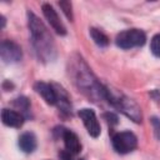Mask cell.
Here are the masks:
<instances>
[{
    "label": "cell",
    "mask_w": 160,
    "mask_h": 160,
    "mask_svg": "<svg viewBox=\"0 0 160 160\" xmlns=\"http://www.w3.org/2000/svg\"><path fill=\"white\" fill-rule=\"evenodd\" d=\"M61 138L64 140V144H65V148H66V151L71 155L74 154H78L80 152L81 150V144H80V140L78 138V135L68 129H61Z\"/></svg>",
    "instance_id": "obj_10"
},
{
    "label": "cell",
    "mask_w": 160,
    "mask_h": 160,
    "mask_svg": "<svg viewBox=\"0 0 160 160\" xmlns=\"http://www.w3.org/2000/svg\"><path fill=\"white\" fill-rule=\"evenodd\" d=\"M105 118L108 119V121H109V122H112V124H116V122H118V118H116L114 114H111V112L105 114Z\"/></svg>",
    "instance_id": "obj_18"
},
{
    "label": "cell",
    "mask_w": 160,
    "mask_h": 160,
    "mask_svg": "<svg viewBox=\"0 0 160 160\" xmlns=\"http://www.w3.org/2000/svg\"><path fill=\"white\" fill-rule=\"evenodd\" d=\"M14 105L19 109V110H21V112L22 114H26V112H29V109H30V104H29V100L25 98V96H20V98H18V99H15V101H14Z\"/></svg>",
    "instance_id": "obj_14"
},
{
    "label": "cell",
    "mask_w": 160,
    "mask_h": 160,
    "mask_svg": "<svg viewBox=\"0 0 160 160\" xmlns=\"http://www.w3.org/2000/svg\"><path fill=\"white\" fill-rule=\"evenodd\" d=\"M0 56L4 62H16L21 59L22 52L20 46L11 40H2L0 44Z\"/></svg>",
    "instance_id": "obj_6"
},
{
    "label": "cell",
    "mask_w": 160,
    "mask_h": 160,
    "mask_svg": "<svg viewBox=\"0 0 160 160\" xmlns=\"http://www.w3.org/2000/svg\"><path fill=\"white\" fill-rule=\"evenodd\" d=\"M104 90H105V99H108L119 111H121L134 122H141L142 119L141 109L132 99L111 88H104Z\"/></svg>",
    "instance_id": "obj_3"
},
{
    "label": "cell",
    "mask_w": 160,
    "mask_h": 160,
    "mask_svg": "<svg viewBox=\"0 0 160 160\" xmlns=\"http://www.w3.org/2000/svg\"><path fill=\"white\" fill-rule=\"evenodd\" d=\"M150 50L151 52L160 58V34H156L152 39H151V42H150Z\"/></svg>",
    "instance_id": "obj_15"
},
{
    "label": "cell",
    "mask_w": 160,
    "mask_h": 160,
    "mask_svg": "<svg viewBox=\"0 0 160 160\" xmlns=\"http://www.w3.org/2000/svg\"><path fill=\"white\" fill-rule=\"evenodd\" d=\"M151 125H152V129H154V134L156 136L158 140H160V119L158 118H151Z\"/></svg>",
    "instance_id": "obj_17"
},
{
    "label": "cell",
    "mask_w": 160,
    "mask_h": 160,
    "mask_svg": "<svg viewBox=\"0 0 160 160\" xmlns=\"http://www.w3.org/2000/svg\"><path fill=\"white\" fill-rule=\"evenodd\" d=\"M1 120L6 126L10 128H20L24 124V115L10 110V109H2L1 111Z\"/></svg>",
    "instance_id": "obj_11"
},
{
    "label": "cell",
    "mask_w": 160,
    "mask_h": 160,
    "mask_svg": "<svg viewBox=\"0 0 160 160\" xmlns=\"http://www.w3.org/2000/svg\"><path fill=\"white\" fill-rule=\"evenodd\" d=\"M78 114H79V118L82 120L90 136L98 138L100 135V125H99L95 112L91 109H81V110H79Z\"/></svg>",
    "instance_id": "obj_7"
},
{
    "label": "cell",
    "mask_w": 160,
    "mask_h": 160,
    "mask_svg": "<svg viewBox=\"0 0 160 160\" xmlns=\"http://www.w3.org/2000/svg\"><path fill=\"white\" fill-rule=\"evenodd\" d=\"M71 72L74 78V82L78 86V89L84 92L89 99H92L94 101H98L102 98H105V90L104 88L98 82L88 65L82 61L81 58H79L75 62H72Z\"/></svg>",
    "instance_id": "obj_1"
},
{
    "label": "cell",
    "mask_w": 160,
    "mask_h": 160,
    "mask_svg": "<svg viewBox=\"0 0 160 160\" xmlns=\"http://www.w3.org/2000/svg\"><path fill=\"white\" fill-rule=\"evenodd\" d=\"M28 24L31 32V39L39 58L44 60H51L55 54V46L48 29L42 21L32 12H28Z\"/></svg>",
    "instance_id": "obj_2"
},
{
    "label": "cell",
    "mask_w": 160,
    "mask_h": 160,
    "mask_svg": "<svg viewBox=\"0 0 160 160\" xmlns=\"http://www.w3.org/2000/svg\"><path fill=\"white\" fill-rule=\"evenodd\" d=\"M59 5H60V8L62 9V11H64V14L66 15V18H68L69 20H72L74 16H72V11H71V4H70L69 1H61V2H59Z\"/></svg>",
    "instance_id": "obj_16"
},
{
    "label": "cell",
    "mask_w": 160,
    "mask_h": 160,
    "mask_svg": "<svg viewBox=\"0 0 160 160\" xmlns=\"http://www.w3.org/2000/svg\"><path fill=\"white\" fill-rule=\"evenodd\" d=\"M42 9V12H44V16L46 18V20L49 21L50 26L60 35H65L66 34V29L64 26V24L61 22L58 12L54 10V8L50 5V4H42L41 6Z\"/></svg>",
    "instance_id": "obj_8"
},
{
    "label": "cell",
    "mask_w": 160,
    "mask_h": 160,
    "mask_svg": "<svg viewBox=\"0 0 160 160\" xmlns=\"http://www.w3.org/2000/svg\"><path fill=\"white\" fill-rule=\"evenodd\" d=\"M34 89L48 104L55 105L58 102V92H56V90L54 89L52 85L42 82V81H39V82H36L34 85Z\"/></svg>",
    "instance_id": "obj_9"
},
{
    "label": "cell",
    "mask_w": 160,
    "mask_h": 160,
    "mask_svg": "<svg viewBox=\"0 0 160 160\" xmlns=\"http://www.w3.org/2000/svg\"><path fill=\"white\" fill-rule=\"evenodd\" d=\"M19 146L26 154L32 152L36 149V138H35V135L32 132H24L19 138Z\"/></svg>",
    "instance_id": "obj_12"
},
{
    "label": "cell",
    "mask_w": 160,
    "mask_h": 160,
    "mask_svg": "<svg viewBox=\"0 0 160 160\" xmlns=\"http://www.w3.org/2000/svg\"><path fill=\"white\" fill-rule=\"evenodd\" d=\"M90 36L94 40V42L100 48H105V46L109 45V38L102 31H100V30H98L95 28L90 29Z\"/></svg>",
    "instance_id": "obj_13"
},
{
    "label": "cell",
    "mask_w": 160,
    "mask_h": 160,
    "mask_svg": "<svg viewBox=\"0 0 160 160\" xmlns=\"http://www.w3.org/2000/svg\"><path fill=\"white\" fill-rule=\"evenodd\" d=\"M146 41L145 32L139 29H129L119 32L116 35L115 42L121 49H131L142 46Z\"/></svg>",
    "instance_id": "obj_4"
},
{
    "label": "cell",
    "mask_w": 160,
    "mask_h": 160,
    "mask_svg": "<svg viewBox=\"0 0 160 160\" xmlns=\"http://www.w3.org/2000/svg\"><path fill=\"white\" fill-rule=\"evenodd\" d=\"M138 145L136 136L130 131H121L112 136V148L119 154L131 152Z\"/></svg>",
    "instance_id": "obj_5"
},
{
    "label": "cell",
    "mask_w": 160,
    "mask_h": 160,
    "mask_svg": "<svg viewBox=\"0 0 160 160\" xmlns=\"http://www.w3.org/2000/svg\"><path fill=\"white\" fill-rule=\"evenodd\" d=\"M60 158H61V160H74V159L71 158V154H69L68 151H66V152H65V151L61 152V154H60ZM80 160H81V159H80Z\"/></svg>",
    "instance_id": "obj_19"
}]
</instances>
